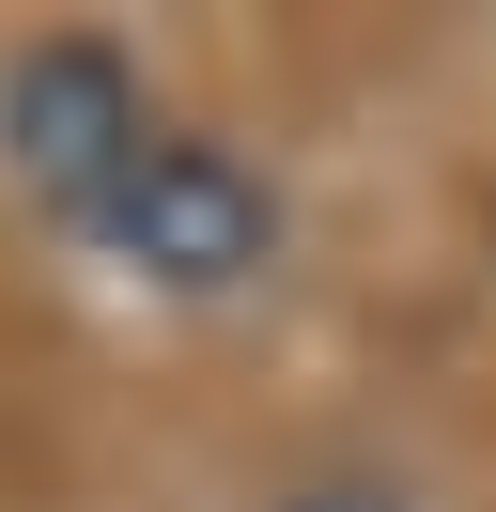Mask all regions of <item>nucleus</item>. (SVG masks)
<instances>
[{"mask_svg": "<svg viewBox=\"0 0 496 512\" xmlns=\"http://www.w3.org/2000/svg\"><path fill=\"white\" fill-rule=\"evenodd\" d=\"M0 171L31 187V218L62 233L78 264H109V280L140 295H248L279 264V187L233 156L217 125H186L171 94H155L124 47L93 32H47L0 63Z\"/></svg>", "mask_w": 496, "mask_h": 512, "instance_id": "f257e3e1", "label": "nucleus"}, {"mask_svg": "<svg viewBox=\"0 0 496 512\" xmlns=\"http://www.w3.org/2000/svg\"><path fill=\"white\" fill-rule=\"evenodd\" d=\"M279 512H403V497H372V481H310V497H279Z\"/></svg>", "mask_w": 496, "mask_h": 512, "instance_id": "f03ea898", "label": "nucleus"}]
</instances>
